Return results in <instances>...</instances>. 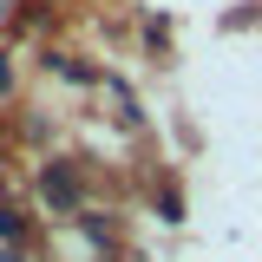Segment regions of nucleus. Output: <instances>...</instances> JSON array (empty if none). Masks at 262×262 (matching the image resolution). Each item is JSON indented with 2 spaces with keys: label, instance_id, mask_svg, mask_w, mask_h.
Returning <instances> with one entry per match:
<instances>
[{
  "label": "nucleus",
  "instance_id": "f257e3e1",
  "mask_svg": "<svg viewBox=\"0 0 262 262\" xmlns=\"http://www.w3.org/2000/svg\"><path fill=\"white\" fill-rule=\"evenodd\" d=\"M46 196H53V203H72V196H79L72 170H46Z\"/></svg>",
  "mask_w": 262,
  "mask_h": 262
},
{
  "label": "nucleus",
  "instance_id": "f03ea898",
  "mask_svg": "<svg viewBox=\"0 0 262 262\" xmlns=\"http://www.w3.org/2000/svg\"><path fill=\"white\" fill-rule=\"evenodd\" d=\"M0 236H7V243L20 236V216H13V210H0Z\"/></svg>",
  "mask_w": 262,
  "mask_h": 262
},
{
  "label": "nucleus",
  "instance_id": "7ed1b4c3",
  "mask_svg": "<svg viewBox=\"0 0 262 262\" xmlns=\"http://www.w3.org/2000/svg\"><path fill=\"white\" fill-rule=\"evenodd\" d=\"M7 79H13V72H7V59H0V92H7Z\"/></svg>",
  "mask_w": 262,
  "mask_h": 262
},
{
  "label": "nucleus",
  "instance_id": "20e7f679",
  "mask_svg": "<svg viewBox=\"0 0 262 262\" xmlns=\"http://www.w3.org/2000/svg\"><path fill=\"white\" fill-rule=\"evenodd\" d=\"M0 262H20V256H13V249H7V256H0Z\"/></svg>",
  "mask_w": 262,
  "mask_h": 262
}]
</instances>
